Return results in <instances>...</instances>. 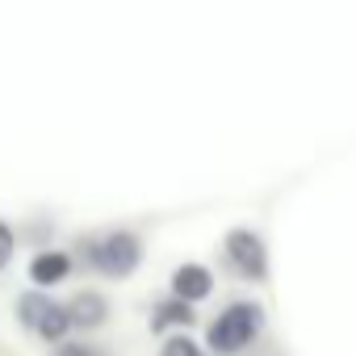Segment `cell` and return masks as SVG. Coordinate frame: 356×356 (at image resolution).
Wrapping results in <instances>:
<instances>
[{"instance_id":"obj_4","label":"cell","mask_w":356,"mask_h":356,"mask_svg":"<svg viewBox=\"0 0 356 356\" xmlns=\"http://www.w3.org/2000/svg\"><path fill=\"white\" fill-rule=\"evenodd\" d=\"M222 248H227V260L235 264L239 277H248V281H264L268 277V248H264V239L256 231L235 227V231H227Z\"/></svg>"},{"instance_id":"obj_11","label":"cell","mask_w":356,"mask_h":356,"mask_svg":"<svg viewBox=\"0 0 356 356\" xmlns=\"http://www.w3.org/2000/svg\"><path fill=\"white\" fill-rule=\"evenodd\" d=\"M59 356H105V352L92 348V343H67V339H63V352H59Z\"/></svg>"},{"instance_id":"obj_6","label":"cell","mask_w":356,"mask_h":356,"mask_svg":"<svg viewBox=\"0 0 356 356\" xmlns=\"http://www.w3.org/2000/svg\"><path fill=\"white\" fill-rule=\"evenodd\" d=\"M168 285H172V298H181V302H206L214 293V273L206 264H181Z\"/></svg>"},{"instance_id":"obj_5","label":"cell","mask_w":356,"mask_h":356,"mask_svg":"<svg viewBox=\"0 0 356 356\" xmlns=\"http://www.w3.org/2000/svg\"><path fill=\"white\" fill-rule=\"evenodd\" d=\"M72 268H76V260H72V252H55V248H47V252H38L34 260H30V281L38 285V289H55V285H63L67 277H72Z\"/></svg>"},{"instance_id":"obj_1","label":"cell","mask_w":356,"mask_h":356,"mask_svg":"<svg viewBox=\"0 0 356 356\" xmlns=\"http://www.w3.org/2000/svg\"><path fill=\"white\" fill-rule=\"evenodd\" d=\"M80 260H84L92 273L109 277V281H126V277H134L138 264H143V239H138L134 231H126V227L101 231V235H84V239H80Z\"/></svg>"},{"instance_id":"obj_10","label":"cell","mask_w":356,"mask_h":356,"mask_svg":"<svg viewBox=\"0 0 356 356\" xmlns=\"http://www.w3.org/2000/svg\"><path fill=\"white\" fill-rule=\"evenodd\" d=\"M13 252H17V231L0 218V273L9 268V260H13Z\"/></svg>"},{"instance_id":"obj_8","label":"cell","mask_w":356,"mask_h":356,"mask_svg":"<svg viewBox=\"0 0 356 356\" xmlns=\"http://www.w3.org/2000/svg\"><path fill=\"white\" fill-rule=\"evenodd\" d=\"M193 318H197V310H193V302H181V298H163L155 310H151V335H168V331H189L193 327Z\"/></svg>"},{"instance_id":"obj_7","label":"cell","mask_w":356,"mask_h":356,"mask_svg":"<svg viewBox=\"0 0 356 356\" xmlns=\"http://www.w3.org/2000/svg\"><path fill=\"white\" fill-rule=\"evenodd\" d=\"M63 310H67V323H72L76 331H97V327H105V318H109V302H105L101 293H92V289H84V293H76L72 302H63Z\"/></svg>"},{"instance_id":"obj_3","label":"cell","mask_w":356,"mask_h":356,"mask_svg":"<svg viewBox=\"0 0 356 356\" xmlns=\"http://www.w3.org/2000/svg\"><path fill=\"white\" fill-rule=\"evenodd\" d=\"M17 323H22L26 331H34L38 339H47V343H63L67 331H72L63 302H55V298L42 293V289H30V293L17 298Z\"/></svg>"},{"instance_id":"obj_2","label":"cell","mask_w":356,"mask_h":356,"mask_svg":"<svg viewBox=\"0 0 356 356\" xmlns=\"http://www.w3.org/2000/svg\"><path fill=\"white\" fill-rule=\"evenodd\" d=\"M264 335V306L260 302H235L227 306L210 331H206V348L214 356H239L243 348H252L256 339Z\"/></svg>"},{"instance_id":"obj_9","label":"cell","mask_w":356,"mask_h":356,"mask_svg":"<svg viewBox=\"0 0 356 356\" xmlns=\"http://www.w3.org/2000/svg\"><path fill=\"white\" fill-rule=\"evenodd\" d=\"M159 356H206V348L193 343L189 335H168L163 348H159Z\"/></svg>"}]
</instances>
